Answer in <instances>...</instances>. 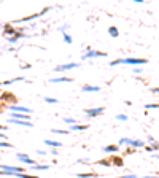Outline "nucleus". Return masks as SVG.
Listing matches in <instances>:
<instances>
[{
	"instance_id": "9",
	"label": "nucleus",
	"mask_w": 159,
	"mask_h": 178,
	"mask_svg": "<svg viewBox=\"0 0 159 178\" xmlns=\"http://www.w3.org/2000/svg\"><path fill=\"white\" fill-rule=\"evenodd\" d=\"M81 91L83 92H97V91H100V88L99 86H89V84H85V86L81 88Z\"/></svg>"
},
{
	"instance_id": "19",
	"label": "nucleus",
	"mask_w": 159,
	"mask_h": 178,
	"mask_svg": "<svg viewBox=\"0 0 159 178\" xmlns=\"http://www.w3.org/2000/svg\"><path fill=\"white\" fill-rule=\"evenodd\" d=\"M16 176H19V178H38V176H35V175H26V173H14Z\"/></svg>"
},
{
	"instance_id": "14",
	"label": "nucleus",
	"mask_w": 159,
	"mask_h": 178,
	"mask_svg": "<svg viewBox=\"0 0 159 178\" xmlns=\"http://www.w3.org/2000/svg\"><path fill=\"white\" fill-rule=\"evenodd\" d=\"M70 129H72V130H85V129H88V126H86V124H83V126H80V124H73Z\"/></svg>"
},
{
	"instance_id": "35",
	"label": "nucleus",
	"mask_w": 159,
	"mask_h": 178,
	"mask_svg": "<svg viewBox=\"0 0 159 178\" xmlns=\"http://www.w3.org/2000/svg\"><path fill=\"white\" fill-rule=\"evenodd\" d=\"M143 178H159V176H143Z\"/></svg>"
},
{
	"instance_id": "34",
	"label": "nucleus",
	"mask_w": 159,
	"mask_h": 178,
	"mask_svg": "<svg viewBox=\"0 0 159 178\" xmlns=\"http://www.w3.org/2000/svg\"><path fill=\"white\" fill-rule=\"evenodd\" d=\"M0 130H6V127L5 126H0Z\"/></svg>"
},
{
	"instance_id": "24",
	"label": "nucleus",
	"mask_w": 159,
	"mask_h": 178,
	"mask_svg": "<svg viewBox=\"0 0 159 178\" xmlns=\"http://www.w3.org/2000/svg\"><path fill=\"white\" fill-rule=\"evenodd\" d=\"M13 145L8 143V142H0V148H11Z\"/></svg>"
},
{
	"instance_id": "29",
	"label": "nucleus",
	"mask_w": 159,
	"mask_h": 178,
	"mask_svg": "<svg viewBox=\"0 0 159 178\" xmlns=\"http://www.w3.org/2000/svg\"><path fill=\"white\" fill-rule=\"evenodd\" d=\"M116 118H118V119H121V121H126V119H127V116H126V115H118Z\"/></svg>"
},
{
	"instance_id": "31",
	"label": "nucleus",
	"mask_w": 159,
	"mask_h": 178,
	"mask_svg": "<svg viewBox=\"0 0 159 178\" xmlns=\"http://www.w3.org/2000/svg\"><path fill=\"white\" fill-rule=\"evenodd\" d=\"M134 73L138 75V73H142V69H134Z\"/></svg>"
},
{
	"instance_id": "15",
	"label": "nucleus",
	"mask_w": 159,
	"mask_h": 178,
	"mask_svg": "<svg viewBox=\"0 0 159 178\" xmlns=\"http://www.w3.org/2000/svg\"><path fill=\"white\" fill-rule=\"evenodd\" d=\"M3 32H5V33H8V35H13V33L16 35V30L13 29L11 26H5V30H3Z\"/></svg>"
},
{
	"instance_id": "22",
	"label": "nucleus",
	"mask_w": 159,
	"mask_h": 178,
	"mask_svg": "<svg viewBox=\"0 0 159 178\" xmlns=\"http://www.w3.org/2000/svg\"><path fill=\"white\" fill-rule=\"evenodd\" d=\"M34 168V170H48V165H35V167H32Z\"/></svg>"
},
{
	"instance_id": "20",
	"label": "nucleus",
	"mask_w": 159,
	"mask_h": 178,
	"mask_svg": "<svg viewBox=\"0 0 159 178\" xmlns=\"http://www.w3.org/2000/svg\"><path fill=\"white\" fill-rule=\"evenodd\" d=\"M14 81H24V78H22V77H19V78H13V80H10V81H3L2 84H11V83H14Z\"/></svg>"
},
{
	"instance_id": "11",
	"label": "nucleus",
	"mask_w": 159,
	"mask_h": 178,
	"mask_svg": "<svg viewBox=\"0 0 159 178\" xmlns=\"http://www.w3.org/2000/svg\"><path fill=\"white\" fill-rule=\"evenodd\" d=\"M104 151H105V153H118V146H116V145H108V146H104Z\"/></svg>"
},
{
	"instance_id": "23",
	"label": "nucleus",
	"mask_w": 159,
	"mask_h": 178,
	"mask_svg": "<svg viewBox=\"0 0 159 178\" xmlns=\"http://www.w3.org/2000/svg\"><path fill=\"white\" fill-rule=\"evenodd\" d=\"M145 108L146 110H149V108H159V104H146Z\"/></svg>"
},
{
	"instance_id": "7",
	"label": "nucleus",
	"mask_w": 159,
	"mask_h": 178,
	"mask_svg": "<svg viewBox=\"0 0 159 178\" xmlns=\"http://www.w3.org/2000/svg\"><path fill=\"white\" fill-rule=\"evenodd\" d=\"M104 56H107V54L102 53V51H89L88 54L83 56V59H89V57H104Z\"/></svg>"
},
{
	"instance_id": "17",
	"label": "nucleus",
	"mask_w": 159,
	"mask_h": 178,
	"mask_svg": "<svg viewBox=\"0 0 159 178\" xmlns=\"http://www.w3.org/2000/svg\"><path fill=\"white\" fill-rule=\"evenodd\" d=\"M53 134H62V135H67V134H70V130H61V129H53Z\"/></svg>"
},
{
	"instance_id": "8",
	"label": "nucleus",
	"mask_w": 159,
	"mask_h": 178,
	"mask_svg": "<svg viewBox=\"0 0 159 178\" xmlns=\"http://www.w3.org/2000/svg\"><path fill=\"white\" fill-rule=\"evenodd\" d=\"M11 119H19V121H29V115H24V113H14V111H11Z\"/></svg>"
},
{
	"instance_id": "18",
	"label": "nucleus",
	"mask_w": 159,
	"mask_h": 178,
	"mask_svg": "<svg viewBox=\"0 0 159 178\" xmlns=\"http://www.w3.org/2000/svg\"><path fill=\"white\" fill-rule=\"evenodd\" d=\"M108 33H110L111 37H118V29H116V27H110V29H108Z\"/></svg>"
},
{
	"instance_id": "12",
	"label": "nucleus",
	"mask_w": 159,
	"mask_h": 178,
	"mask_svg": "<svg viewBox=\"0 0 159 178\" xmlns=\"http://www.w3.org/2000/svg\"><path fill=\"white\" fill-rule=\"evenodd\" d=\"M77 176L78 178H94V176H97L94 172H91V173H77Z\"/></svg>"
},
{
	"instance_id": "4",
	"label": "nucleus",
	"mask_w": 159,
	"mask_h": 178,
	"mask_svg": "<svg viewBox=\"0 0 159 178\" xmlns=\"http://www.w3.org/2000/svg\"><path fill=\"white\" fill-rule=\"evenodd\" d=\"M121 143H127L130 146H134V148H138V146H143V142H140V140H130V138H121L119 140Z\"/></svg>"
},
{
	"instance_id": "26",
	"label": "nucleus",
	"mask_w": 159,
	"mask_h": 178,
	"mask_svg": "<svg viewBox=\"0 0 159 178\" xmlns=\"http://www.w3.org/2000/svg\"><path fill=\"white\" fill-rule=\"evenodd\" d=\"M99 164H102V165H110L111 162H110V161H107V159H102V161H99Z\"/></svg>"
},
{
	"instance_id": "1",
	"label": "nucleus",
	"mask_w": 159,
	"mask_h": 178,
	"mask_svg": "<svg viewBox=\"0 0 159 178\" xmlns=\"http://www.w3.org/2000/svg\"><path fill=\"white\" fill-rule=\"evenodd\" d=\"M16 157L19 159V161L22 162V164H27V165H35V161L32 157H29L27 154H24V153H18L16 154Z\"/></svg>"
},
{
	"instance_id": "5",
	"label": "nucleus",
	"mask_w": 159,
	"mask_h": 178,
	"mask_svg": "<svg viewBox=\"0 0 159 178\" xmlns=\"http://www.w3.org/2000/svg\"><path fill=\"white\" fill-rule=\"evenodd\" d=\"M11 111H14V113H24V115H29L30 113V110L29 108H26V107H21V105H11L10 107Z\"/></svg>"
},
{
	"instance_id": "21",
	"label": "nucleus",
	"mask_w": 159,
	"mask_h": 178,
	"mask_svg": "<svg viewBox=\"0 0 159 178\" xmlns=\"http://www.w3.org/2000/svg\"><path fill=\"white\" fill-rule=\"evenodd\" d=\"M62 33H64V41H65V43H72V41H73L72 37H70L69 33H65V32H62Z\"/></svg>"
},
{
	"instance_id": "36",
	"label": "nucleus",
	"mask_w": 159,
	"mask_h": 178,
	"mask_svg": "<svg viewBox=\"0 0 159 178\" xmlns=\"http://www.w3.org/2000/svg\"><path fill=\"white\" fill-rule=\"evenodd\" d=\"M0 138H5V135H3V134H0Z\"/></svg>"
},
{
	"instance_id": "6",
	"label": "nucleus",
	"mask_w": 159,
	"mask_h": 178,
	"mask_svg": "<svg viewBox=\"0 0 159 178\" xmlns=\"http://www.w3.org/2000/svg\"><path fill=\"white\" fill-rule=\"evenodd\" d=\"M80 65L77 62H70V64H64V65H59V67H56L54 72H61V70H69V69H77Z\"/></svg>"
},
{
	"instance_id": "3",
	"label": "nucleus",
	"mask_w": 159,
	"mask_h": 178,
	"mask_svg": "<svg viewBox=\"0 0 159 178\" xmlns=\"http://www.w3.org/2000/svg\"><path fill=\"white\" fill-rule=\"evenodd\" d=\"M104 113V108L102 107H99V108H89V110H86V115H88V118H96V116H99V115H102Z\"/></svg>"
},
{
	"instance_id": "13",
	"label": "nucleus",
	"mask_w": 159,
	"mask_h": 178,
	"mask_svg": "<svg viewBox=\"0 0 159 178\" xmlns=\"http://www.w3.org/2000/svg\"><path fill=\"white\" fill-rule=\"evenodd\" d=\"M45 145H51V146H54V148H56V146H57V148L62 146L61 142H53V140H45Z\"/></svg>"
},
{
	"instance_id": "10",
	"label": "nucleus",
	"mask_w": 159,
	"mask_h": 178,
	"mask_svg": "<svg viewBox=\"0 0 159 178\" xmlns=\"http://www.w3.org/2000/svg\"><path fill=\"white\" fill-rule=\"evenodd\" d=\"M73 78H67V77H62V78H51L49 83H72Z\"/></svg>"
},
{
	"instance_id": "2",
	"label": "nucleus",
	"mask_w": 159,
	"mask_h": 178,
	"mask_svg": "<svg viewBox=\"0 0 159 178\" xmlns=\"http://www.w3.org/2000/svg\"><path fill=\"white\" fill-rule=\"evenodd\" d=\"M121 64H132V65H143V64H146V59H135V57H127V59H121Z\"/></svg>"
},
{
	"instance_id": "32",
	"label": "nucleus",
	"mask_w": 159,
	"mask_h": 178,
	"mask_svg": "<svg viewBox=\"0 0 159 178\" xmlns=\"http://www.w3.org/2000/svg\"><path fill=\"white\" fill-rule=\"evenodd\" d=\"M153 148H154V149H159V145H157V143H153Z\"/></svg>"
},
{
	"instance_id": "25",
	"label": "nucleus",
	"mask_w": 159,
	"mask_h": 178,
	"mask_svg": "<svg viewBox=\"0 0 159 178\" xmlns=\"http://www.w3.org/2000/svg\"><path fill=\"white\" fill-rule=\"evenodd\" d=\"M45 102H49V104H57V99H53V97H45Z\"/></svg>"
},
{
	"instance_id": "33",
	"label": "nucleus",
	"mask_w": 159,
	"mask_h": 178,
	"mask_svg": "<svg viewBox=\"0 0 159 178\" xmlns=\"http://www.w3.org/2000/svg\"><path fill=\"white\" fill-rule=\"evenodd\" d=\"M153 92H159V88H154V89H151Z\"/></svg>"
},
{
	"instance_id": "27",
	"label": "nucleus",
	"mask_w": 159,
	"mask_h": 178,
	"mask_svg": "<svg viewBox=\"0 0 159 178\" xmlns=\"http://www.w3.org/2000/svg\"><path fill=\"white\" fill-rule=\"evenodd\" d=\"M64 121H65V123H69V124H72V126L75 124V119H72V118H65Z\"/></svg>"
},
{
	"instance_id": "28",
	"label": "nucleus",
	"mask_w": 159,
	"mask_h": 178,
	"mask_svg": "<svg viewBox=\"0 0 159 178\" xmlns=\"http://www.w3.org/2000/svg\"><path fill=\"white\" fill-rule=\"evenodd\" d=\"M118 64H121V59H116V61H113V62H110L111 67H113V65H118Z\"/></svg>"
},
{
	"instance_id": "30",
	"label": "nucleus",
	"mask_w": 159,
	"mask_h": 178,
	"mask_svg": "<svg viewBox=\"0 0 159 178\" xmlns=\"http://www.w3.org/2000/svg\"><path fill=\"white\" fill-rule=\"evenodd\" d=\"M119 178H137L135 175H124V176H119Z\"/></svg>"
},
{
	"instance_id": "16",
	"label": "nucleus",
	"mask_w": 159,
	"mask_h": 178,
	"mask_svg": "<svg viewBox=\"0 0 159 178\" xmlns=\"http://www.w3.org/2000/svg\"><path fill=\"white\" fill-rule=\"evenodd\" d=\"M113 164H115L116 167H123V159L118 157V156H115V157H113Z\"/></svg>"
}]
</instances>
